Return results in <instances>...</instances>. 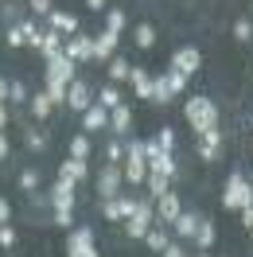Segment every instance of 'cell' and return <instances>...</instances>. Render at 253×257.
<instances>
[{"mask_svg":"<svg viewBox=\"0 0 253 257\" xmlns=\"http://www.w3.org/2000/svg\"><path fill=\"white\" fill-rule=\"evenodd\" d=\"M183 117H187V125L195 128V133L218 128V105H214V97H206V94H187Z\"/></svg>","mask_w":253,"mask_h":257,"instance_id":"6da1fadb","label":"cell"},{"mask_svg":"<svg viewBox=\"0 0 253 257\" xmlns=\"http://www.w3.org/2000/svg\"><path fill=\"white\" fill-rule=\"evenodd\" d=\"M222 207H226V210H245V207H253V183L241 176V172H230L226 187H222Z\"/></svg>","mask_w":253,"mask_h":257,"instance_id":"7a4b0ae2","label":"cell"},{"mask_svg":"<svg viewBox=\"0 0 253 257\" xmlns=\"http://www.w3.org/2000/svg\"><path fill=\"white\" fill-rule=\"evenodd\" d=\"M121 172H125V183H129V187H144V176H148L144 141H129V145H125V160H121Z\"/></svg>","mask_w":253,"mask_h":257,"instance_id":"3957f363","label":"cell"},{"mask_svg":"<svg viewBox=\"0 0 253 257\" xmlns=\"http://www.w3.org/2000/svg\"><path fill=\"white\" fill-rule=\"evenodd\" d=\"M94 191L97 199L105 203V199H117V195L125 191V172H121V164H105L101 172L94 176Z\"/></svg>","mask_w":253,"mask_h":257,"instance_id":"277c9868","label":"cell"},{"mask_svg":"<svg viewBox=\"0 0 253 257\" xmlns=\"http://www.w3.org/2000/svg\"><path fill=\"white\" fill-rule=\"evenodd\" d=\"M148 226H156V203L152 199H137V210L125 218V234L141 241L148 234Z\"/></svg>","mask_w":253,"mask_h":257,"instance_id":"5b68a950","label":"cell"},{"mask_svg":"<svg viewBox=\"0 0 253 257\" xmlns=\"http://www.w3.org/2000/svg\"><path fill=\"white\" fill-rule=\"evenodd\" d=\"M63 55L70 59V63H94V35H86V32H74V35H66L63 39Z\"/></svg>","mask_w":253,"mask_h":257,"instance_id":"8992f818","label":"cell"},{"mask_svg":"<svg viewBox=\"0 0 253 257\" xmlns=\"http://www.w3.org/2000/svg\"><path fill=\"white\" fill-rule=\"evenodd\" d=\"M144 160H148V172L175 179V152H164V148H156V141H144Z\"/></svg>","mask_w":253,"mask_h":257,"instance_id":"52a82bcc","label":"cell"},{"mask_svg":"<svg viewBox=\"0 0 253 257\" xmlns=\"http://www.w3.org/2000/svg\"><path fill=\"white\" fill-rule=\"evenodd\" d=\"M74 203H78V187L66 183V179H55V187L47 191V207L51 210H74Z\"/></svg>","mask_w":253,"mask_h":257,"instance_id":"ba28073f","label":"cell"},{"mask_svg":"<svg viewBox=\"0 0 253 257\" xmlns=\"http://www.w3.org/2000/svg\"><path fill=\"white\" fill-rule=\"evenodd\" d=\"M47 82H63V86H70V82L78 78V63H70L66 55H55V59H47Z\"/></svg>","mask_w":253,"mask_h":257,"instance_id":"9c48e42d","label":"cell"},{"mask_svg":"<svg viewBox=\"0 0 253 257\" xmlns=\"http://www.w3.org/2000/svg\"><path fill=\"white\" fill-rule=\"evenodd\" d=\"M94 105V90L86 86L82 78H74L70 86H66V109H74V113H86Z\"/></svg>","mask_w":253,"mask_h":257,"instance_id":"30bf717a","label":"cell"},{"mask_svg":"<svg viewBox=\"0 0 253 257\" xmlns=\"http://www.w3.org/2000/svg\"><path fill=\"white\" fill-rule=\"evenodd\" d=\"M82 133H86V137H94V133H109V109L94 101L90 109L82 113Z\"/></svg>","mask_w":253,"mask_h":257,"instance_id":"8fae6325","label":"cell"},{"mask_svg":"<svg viewBox=\"0 0 253 257\" xmlns=\"http://www.w3.org/2000/svg\"><path fill=\"white\" fill-rule=\"evenodd\" d=\"M152 203H156V222H164V226H172L175 218H179V210H183V203H179L175 191H164L160 199H152Z\"/></svg>","mask_w":253,"mask_h":257,"instance_id":"7c38bea8","label":"cell"},{"mask_svg":"<svg viewBox=\"0 0 253 257\" xmlns=\"http://www.w3.org/2000/svg\"><path fill=\"white\" fill-rule=\"evenodd\" d=\"M117 43H121V35L101 28V32L94 35V63H109L113 55H117Z\"/></svg>","mask_w":253,"mask_h":257,"instance_id":"4fadbf2b","label":"cell"},{"mask_svg":"<svg viewBox=\"0 0 253 257\" xmlns=\"http://www.w3.org/2000/svg\"><path fill=\"white\" fill-rule=\"evenodd\" d=\"M109 133L117 141H129V133H133V109H129L125 101L117 109H109Z\"/></svg>","mask_w":253,"mask_h":257,"instance_id":"5bb4252c","label":"cell"},{"mask_svg":"<svg viewBox=\"0 0 253 257\" xmlns=\"http://www.w3.org/2000/svg\"><path fill=\"white\" fill-rule=\"evenodd\" d=\"M222 152V128H206V133H199V160L214 164Z\"/></svg>","mask_w":253,"mask_h":257,"instance_id":"9a60e30c","label":"cell"},{"mask_svg":"<svg viewBox=\"0 0 253 257\" xmlns=\"http://www.w3.org/2000/svg\"><path fill=\"white\" fill-rule=\"evenodd\" d=\"M172 66H175V70H183V74L191 78V74L203 66V51H199V47H179L172 55Z\"/></svg>","mask_w":253,"mask_h":257,"instance_id":"2e32d148","label":"cell"},{"mask_svg":"<svg viewBox=\"0 0 253 257\" xmlns=\"http://www.w3.org/2000/svg\"><path fill=\"white\" fill-rule=\"evenodd\" d=\"M59 179H66V183L82 187V183L90 179V164H86V160H70V156H66V160L59 164Z\"/></svg>","mask_w":253,"mask_h":257,"instance_id":"e0dca14e","label":"cell"},{"mask_svg":"<svg viewBox=\"0 0 253 257\" xmlns=\"http://www.w3.org/2000/svg\"><path fill=\"white\" fill-rule=\"evenodd\" d=\"M129 82H133V94L141 97V101H152V70L133 66V70H129Z\"/></svg>","mask_w":253,"mask_h":257,"instance_id":"ac0fdd59","label":"cell"},{"mask_svg":"<svg viewBox=\"0 0 253 257\" xmlns=\"http://www.w3.org/2000/svg\"><path fill=\"white\" fill-rule=\"evenodd\" d=\"M63 32H55V28H47L43 24V39H39V55H43V63L47 59H55V55H63Z\"/></svg>","mask_w":253,"mask_h":257,"instance_id":"d6986e66","label":"cell"},{"mask_svg":"<svg viewBox=\"0 0 253 257\" xmlns=\"http://www.w3.org/2000/svg\"><path fill=\"white\" fill-rule=\"evenodd\" d=\"M47 28H55V32H63V35H74V32H82V28H78V16H74V12H63V8H51Z\"/></svg>","mask_w":253,"mask_h":257,"instance_id":"ffe728a7","label":"cell"},{"mask_svg":"<svg viewBox=\"0 0 253 257\" xmlns=\"http://www.w3.org/2000/svg\"><path fill=\"white\" fill-rule=\"evenodd\" d=\"M141 241L152 249V253H164V249H168V241H172V234H168V226H164V222H156V226H148V234H144Z\"/></svg>","mask_w":253,"mask_h":257,"instance_id":"44dd1931","label":"cell"},{"mask_svg":"<svg viewBox=\"0 0 253 257\" xmlns=\"http://www.w3.org/2000/svg\"><path fill=\"white\" fill-rule=\"evenodd\" d=\"M199 218H203V214H195V210H179V218H175L172 222V230L175 234H179V238H195V230H199Z\"/></svg>","mask_w":253,"mask_h":257,"instance_id":"7402d4cb","label":"cell"},{"mask_svg":"<svg viewBox=\"0 0 253 257\" xmlns=\"http://www.w3.org/2000/svg\"><path fill=\"white\" fill-rule=\"evenodd\" d=\"M66 156H70V160H90V156H94V141H90L86 133L70 137V145H66Z\"/></svg>","mask_w":253,"mask_h":257,"instance_id":"603a6c76","label":"cell"},{"mask_svg":"<svg viewBox=\"0 0 253 257\" xmlns=\"http://www.w3.org/2000/svg\"><path fill=\"white\" fill-rule=\"evenodd\" d=\"M24 8H28L24 0H4V4H0V24H4V28L20 24V20H24Z\"/></svg>","mask_w":253,"mask_h":257,"instance_id":"cb8c5ba5","label":"cell"},{"mask_svg":"<svg viewBox=\"0 0 253 257\" xmlns=\"http://www.w3.org/2000/svg\"><path fill=\"white\" fill-rule=\"evenodd\" d=\"M133 43L141 51H152L156 47V28H152V24H137V28H133Z\"/></svg>","mask_w":253,"mask_h":257,"instance_id":"d4e9b609","label":"cell"},{"mask_svg":"<svg viewBox=\"0 0 253 257\" xmlns=\"http://www.w3.org/2000/svg\"><path fill=\"white\" fill-rule=\"evenodd\" d=\"M164 82H168V90H172V97H183V94H187V74H183V70H175V66H168V70H164Z\"/></svg>","mask_w":253,"mask_h":257,"instance_id":"484cf974","label":"cell"},{"mask_svg":"<svg viewBox=\"0 0 253 257\" xmlns=\"http://www.w3.org/2000/svg\"><path fill=\"white\" fill-rule=\"evenodd\" d=\"M195 249H210V245H214V222H210V218H199V230H195Z\"/></svg>","mask_w":253,"mask_h":257,"instance_id":"4316f807","label":"cell"},{"mask_svg":"<svg viewBox=\"0 0 253 257\" xmlns=\"http://www.w3.org/2000/svg\"><path fill=\"white\" fill-rule=\"evenodd\" d=\"M28 105H32V117H35V121H47V113L55 109V105H51V97H47V90L32 94V97H28Z\"/></svg>","mask_w":253,"mask_h":257,"instance_id":"83f0119b","label":"cell"},{"mask_svg":"<svg viewBox=\"0 0 253 257\" xmlns=\"http://www.w3.org/2000/svg\"><path fill=\"white\" fill-rule=\"evenodd\" d=\"M105 66H109L105 74H109V82H113V86H117V82H129V70H133V63H129V59H117V55H113V59H109Z\"/></svg>","mask_w":253,"mask_h":257,"instance_id":"f1b7e54d","label":"cell"},{"mask_svg":"<svg viewBox=\"0 0 253 257\" xmlns=\"http://www.w3.org/2000/svg\"><path fill=\"white\" fill-rule=\"evenodd\" d=\"M144 187H148V199H160L164 191H172V179H168V176H156V172H148V176H144Z\"/></svg>","mask_w":253,"mask_h":257,"instance_id":"f546056e","label":"cell"},{"mask_svg":"<svg viewBox=\"0 0 253 257\" xmlns=\"http://www.w3.org/2000/svg\"><path fill=\"white\" fill-rule=\"evenodd\" d=\"M20 28H24V39H28V43H24V47L28 51H39V39H43V28H39V24H35V20H20Z\"/></svg>","mask_w":253,"mask_h":257,"instance_id":"4dcf8cb0","label":"cell"},{"mask_svg":"<svg viewBox=\"0 0 253 257\" xmlns=\"http://www.w3.org/2000/svg\"><path fill=\"white\" fill-rule=\"evenodd\" d=\"M175 97L172 90H168V82H164V74H152V105H172Z\"/></svg>","mask_w":253,"mask_h":257,"instance_id":"1f68e13d","label":"cell"},{"mask_svg":"<svg viewBox=\"0 0 253 257\" xmlns=\"http://www.w3.org/2000/svg\"><path fill=\"white\" fill-rule=\"evenodd\" d=\"M94 101H97V105H105V109H117V105H121V90H117L113 82H105V86L97 90V97H94Z\"/></svg>","mask_w":253,"mask_h":257,"instance_id":"d6a6232c","label":"cell"},{"mask_svg":"<svg viewBox=\"0 0 253 257\" xmlns=\"http://www.w3.org/2000/svg\"><path fill=\"white\" fill-rule=\"evenodd\" d=\"M24 145L32 148V152H47V133H43V128H32V125H28V133H24Z\"/></svg>","mask_w":253,"mask_h":257,"instance_id":"836d02e7","label":"cell"},{"mask_svg":"<svg viewBox=\"0 0 253 257\" xmlns=\"http://www.w3.org/2000/svg\"><path fill=\"white\" fill-rule=\"evenodd\" d=\"M28 82H20V78H12L8 82V101H12V105H28Z\"/></svg>","mask_w":253,"mask_h":257,"instance_id":"e575fe53","label":"cell"},{"mask_svg":"<svg viewBox=\"0 0 253 257\" xmlns=\"http://www.w3.org/2000/svg\"><path fill=\"white\" fill-rule=\"evenodd\" d=\"M121 160H125V141L109 137L105 141V164H121Z\"/></svg>","mask_w":253,"mask_h":257,"instance_id":"d590c367","label":"cell"},{"mask_svg":"<svg viewBox=\"0 0 253 257\" xmlns=\"http://www.w3.org/2000/svg\"><path fill=\"white\" fill-rule=\"evenodd\" d=\"M156 148H164V152H175V128H168V125H160L156 128Z\"/></svg>","mask_w":253,"mask_h":257,"instance_id":"8d00e7d4","label":"cell"},{"mask_svg":"<svg viewBox=\"0 0 253 257\" xmlns=\"http://www.w3.org/2000/svg\"><path fill=\"white\" fill-rule=\"evenodd\" d=\"M105 32H125V12L121 8H105Z\"/></svg>","mask_w":253,"mask_h":257,"instance_id":"74e56055","label":"cell"},{"mask_svg":"<svg viewBox=\"0 0 253 257\" xmlns=\"http://www.w3.org/2000/svg\"><path fill=\"white\" fill-rule=\"evenodd\" d=\"M16 183H20V191H39V172H35V168H24Z\"/></svg>","mask_w":253,"mask_h":257,"instance_id":"f35d334b","label":"cell"},{"mask_svg":"<svg viewBox=\"0 0 253 257\" xmlns=\"http://www.w3.org/2000/svg\"><path fill=\"white\" fill-rule=\"evenodd\" d=\"M43 90H47L51 105H66V86H63V82H47Z\"/></svg>","mask_w":253,"mask_h":257,"instance_id":"ab89813d","label":"cell"},{"mask_svg":"<svg viewBox=\"0 0 253 257\" xmlns=\"http://www.w3.org/2000/svg\"><path fill=\"white\" fill-rule=\"evenodd\" d=\"M4 43H8V47H24V43H28V39H24V28H20V24L4 28Z\"/></svg>","mask_w":253,"mask_h":257,"instance_id":"60d3db41","label":"cell"},{"mask_svg":"<svg viewBox=\"0 0 253 257\" xmlns=\"http://www.w3.org/2000/svg\"><path fill=\"white\" fill-rule=\"evenodd\" d=\"M101 218H105V222H121V203H117V199H105V203H101Z\"/></svg>","mask_w":253,"mask_h":257,"instance_id":"b9f144b4","label":"cell"},{"mask_svg":"<svg viewBox=\"0 0 253 257\" xmlns=\"http://www.w3.org/2000/svg\"><path fill=\"white\" fill-rule=\"evenodd\" d=\"M234 39H237V43H249V39H253V24H249L245 16L234 24Z\"/></svg>","mask_w":253,"mask_h":257,"instance_id":"7bdbcfd3","label":"cell"},{"mask_svg":"<svg viewBox=\"0 0 253 257\" xmlns=\"http://www.w3.org/2000/svg\"><path fill=\"white\" fill-rule=\"evenodd\" d=\"M24 4L32 8V16H43V20H47L51 8H55V0H24Z\"/></svg>","mask_w":253,"mask_h":257,"instance_id":"ee69618b","label":"cell"},{"mask_svg":"<svg viewBox=\"0 0 253 257\" xmlns=\"http://www.w3.org/2000/svg\"><path fill=\"white\" fill-rule=\"evenodd\" d=\"M12 245H16V230L8 222H0V249H12Z\"/></svg>","mask_w":253,"mask_h":257,"instance_id":"f6af8a7d","label":"cell"},{"mask_svg":"<svg viewBox=\"0 0 253 257\" xmlns=\"http://www.w3.org/2000/svg\"><path fill=\"white\" fill-rule=\"evenodd\" d=\"M117 203H121V218H129V214H133V210H137V195H117Z\"/></svg>","mask_w":253,"mask_h":257,"instance_id":"bcb514c9","label":"cell"},{"mask_svg":"<svg viewBox=\"0 0 253 257\" xmlns=\"http://www.w3.org/2000/svg\"><path fill=\"white\" fill-rule=\"evenodd\" d=\"M55 226H63V230H70L74 226V210H55V218H51Z\"/></svg>","mask_w":253,"mask_h":257,"instance_id":"7dc6e473","label":"cell"},{"mask_svg":"<svg viewBox=\"0 0 253 257\" xmlns=\"http://www.w3.org/2000/svg\"><path fill=\"white\" fill-rule=\"evenodd\" d=\"M66 257H101L97 245H78V249H66Z\"/></svg>","mask_w":253,"mask_h":257,"instance_id":"c3c4849f","label":"cell"},{"mask_svg":"<svg viewBox=\"0 0 253 257\" xmlns=\"http://www.w3.org/2000/svg\"><path fill=\"white\" fill-rule=\"evenodd\" d=\"M241 214V226H245V234L253 238V207H245V210H237Z\"/></svg>","mask_w":253,"mask_h":257,"instance_id":"681fc988","label":"cell"},{"mask_svg":"<svg viewBox=\"0 0 253 257\" xmlns=\"http://www.w3.org/2000/svg\"><path fill=\"white\" fill-rule=\"evenodd\" d=\"M0 222H12V203L0 195Z\"/></svg>","mask_w":253,"mask_h":257,"instance_id":"f907efd6","label":"cell"},{"mask_svg":"<svg viewBox=\"0 0 253 257\" xmlns=\"http://www.w3.org/2000/svg\"><path fill=\"white\" fill-rule=\"evenodd\" d=\"M28 199H32V207H47V191H28Z\"/></svg>","mask_w":253,"mask_h":257,"instance_id":"816d5d0a","label":"cell"},{"mask_svg":"<svg viewBox=\"0 0 253 257\" xmlns=\"http://www.w3.org/2000/svg\"><path fill=\"white\" fill-rule=\"evenodd\" d=\"M8 128V101H0V133Z\"/></svg>","mask_w":253,"mask_h":257,"instance_id":"f5cc1de1","label":"cell"},{"mask_svg":"<svg viewBox=\"0 0 253 257\" xmlns=\"http://www.w3.org/2000/svg\"><path fill=\"white\" fill-rule=\"evenodd\" d=\"M86 8L90 12H105V0H86Z\"/></svg>","mask_w":253,"mask_h":257,"instance_id":"db71d44e","label":"cell"},{"mask_svg":"<svg viewBox=\"0 0 253 257\" xmlns=\"http://www.w3.org/2000/svg\"><path fill=\"white\" fill-rule=\"evenodd\" d=\"M8 160V137H4V133H0V164Z\"/></svg>","mask_w":253,"mask_h":257,"instance_id":"11a10c76","label":"cell"},{"mask_svg":"<svg viewBox=\"0 0 253 257\" xmlns=\"http://www.w3.org/2000/svg\"><path fill=\"white\" fill-rule=\"evenodd\" d=\"M0 101H8V78H0Z\"/></svg>","mask_w":253,"mask_h":257,"instance_id":"9f6ffc18","label":"cell"},{"mask_svg":"<svg viewBox=\"0 0 253 257\" xmlns=\"http://www.w3.org/2000/svg\"><path fill=\"white\" fill-rule=\"evenodd\" d=\"M195 257H210V249H199V253H195Z\"/></svg>","mask_w":253,"mask_h":257,"instance_id":"6f0895ef","label":"cell"},{"mask_svg":"<svg viewBox=\"0 0 253 257\" xmlns=\"http://www.w3.org/2000/svg\"><path fill=\"white\" fill-rule=\"evenodd\" d=\"M0 35H4V24H0Z\"/></svg>","mask_w":253,"mask_h":257,"instance_id":"680465c9","label":"cell"},{"mask_svg":"<svg viewBox=\"0 0 253 257\" xmlns=\"http://www.w3.org/2000/svg\"><path fill=\"white\" fill-rule=\"evenodd\" d=\"M8 257H20V253H8Z\"/></svg>","mask_w":253,"mask_h":257,"instance_id":"91938a15","label":"cell"}]
</instances>
